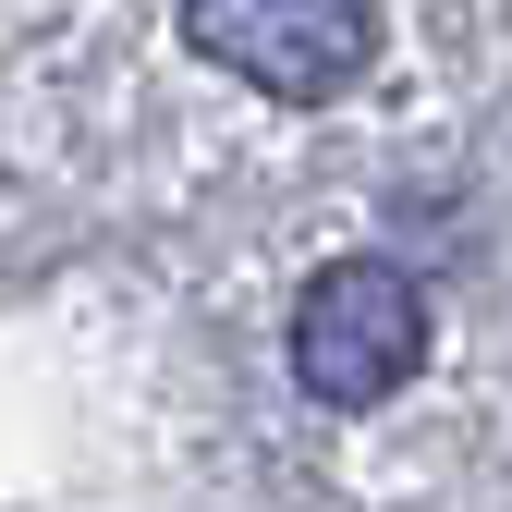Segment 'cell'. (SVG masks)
Instances as JSON below:
<instances>
[{
	"instance_id": "7a4b0ae2",
	"label": "cell",
	"mask_w": 512,
	"mask_h": 512,
	"mask_svg": "<svg viewBox=\"0 0 512 512\" xmlns=\"http://www.w3.org/2000/svg\"><path fill=\"white\" fill-rule=\"evenodd\" d=\"M183 37H196L232 86L342 98L378 61V0H183Z\"/></svg>"
},
{
	"instance_id": "6da1fadb",
	"label": "cell",
	"mask_w": 512,
	"mask_h": 512,
	"mask_svg": "<svg viewBox=\"0 0 512 512\" xmlns=\"http://www.w3.org/2000/svg\"><path fill=\"white\" fill-rule=\"evenodd\" d=\"M415 366H427V293H415V269L342 256V269L305 281V305H293V378L317 403H391Z\"/></svg>"
}]
</instances>
